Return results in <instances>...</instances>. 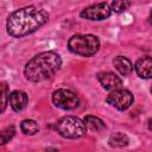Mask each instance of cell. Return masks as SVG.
Instances as JSON below:
<instances>
[{"mask_svg":"<svg viewBox=\"0 0 152 152\" xmlns=\"http://www.w3.org/2000/svg\"><path fill=\"white\" fill-rule=\"evenodd\" d=\"M49 20V13L44 8L30 5L10 14L6 21L7 33L14 38H21L33 33Z\"/></svg>","mask_w":152,"mask_h":152,"instance_id":"1","label":"cell"},{"mask_svg":"<svg viewBox=\"0 0 152 152\" xmlns=\"http://www.w3.org/2000/svg\"><path fill=\"white\" fill-rule=\"evenodd\" d=\"M15 134V129L13 126L7 127L5 131H0V145H5L7 144Z\"/></svg>","mask_w":152,"mask_h":152,"instance_id":"17","label":"cell"},{"mask_svg":"<svg viewBox=\"0 0 152 152\" xmlns=\"http://www.w3.org/2000/svg\"><path fill=\"white\" fill-rule=\"evenodd\" d=\"M62 66V58L55 51H44L32 57L24 68V75L30 82H42L52 77Z\"/></svg>","mask_w":152,"mask_h":152,"instance_id":"2","label":"cell"},{"mask_svg":"<svg viewBox=\"0 0 152 152\" xmlns=\"http://www.w3.org/2000/svg\"><path fill=\"white\" fill-rule=\"evenodd\" d=\"M134 69L138 74L139 77L141 78H150L152 76V59L150 56H144L140 57L135 64Z\"/></svg>","mask_w":152,"mask_h":152,"instance_id":"10","label":"cell"},{"mask_svg":"<svg viewBox=\"0 0 152 152\" xmlns=\"http://www.w3.org/2000/svg\"><path fill=\"white\" fill-rule=\"evenodd\" d=\"M55 128L59 135L66 139H77L86 133V126L83 121L76 116L66 115L61 118L56 124Z\"/></svg>","mask_w":152,"mask_h":152,"instance_id":"4","label":"cell"},{"mask_svg":"<svg viewBox=\"0 0 152 152\" xmlns=\"http://www.w3.org/2000/svg\"><path fill=\"white\" fill-rule=\"evenodd\" d=\"M52 102L61 109L70 110L80 104V99L74 91L69 89H57L52 93Z\"/></svg>","mask_w":152,"mask_h":152,"instance_id":"5","label":"cell"},{"mask_svg":"<svg viewBox=\"0 0 152 152\" xmlns=\"http://www.w3.org/2000/svg\"><path fill=\"white\" fill-rule=\"evenodd\" d=\"M83 124H84L86 128H88L93 132H100L106 127L104 122L100 118L94 116V115H87L83 119Z\"/></svg>","mask_w":152,"mask_h":152,"instance_id":"12","label":"cell"},{"mask_svg":"<svg viewBox=\"0 0 152 152\" xmlns=\"http://www.w3.org/2000/svg\"><path fill=\"white\" fill-rule=\"evenodd\" d=\"M69 50L80 56L90 57L100 49V40L94 34H75L68 40Z\"/></svg>","mask_w":152,"mask_h":152,"instance_id":"3","label":"cell"},{"mask_svg":"<svg viewBox=\"0 0 152 152\" xmlns=\"http://www.w3.org/2000/svg\"><path fill=\"white\" fill-rule=\"evenodd\" d=\"M28 101V96L23 90H13L8 96V102L14 112H21Z\"/></svg>","mask_w":152,"mask_h":152,"instance_id":"9","label":"cell"},{"mask_svg":"<svg viewBox=\"0 0 152 152\" xmlns=\"http://www.w3.org/2000/svg\"><path fill=\"white\" fill-rule=\"evenodd\" d=\"M20 129L26 135H34L36 133H38L39 127H38V124L34 120H32V119H25L20 124Z\"/></svg>","mask_w":152,"mask_h":152,"instance_id":"14","label":"cell"},{"mask_svg":"<svg viewBox=\"0 0 152 152\" xmlns=\"http://www.w3.org/2000/svg\"><path fill=\"white\" fill-rule=\"evenodd\" d=\"M129 142V139L126 134H124L122 132H116L114 134H112L108 139V144L110 147H115V148H122L126 147Z\"/></svg>","mask_w":152,"mask_h":152,"instance_id":"13","label":"cell"},{"mask_svg":"<svg viewBox=\"0 0 152 152\" xmlns=\"http://www.w3.org/2000/svg\"><path fill=\"white\" fill-rule=\"evenodd\" d=\"M97 80L100 84L109 91L120 89L122 87V80L114 72L112 71H102L97 74Z\"/></svg>","mask_w":152,"mask_h":152,"instance_id":"8","label":"cell"},{"mask_svg":"<svg viewBox=\"0 0 152 152\" xmlns=\"http://www.w3.org/2000/svg\"><path fill=\"white\" fill-rule=\"evenodd\" d=\"M106 101H107L108 104L113 106L114 108H116L119 110H126L133 103L134 97H133V95L129 90L120 88V89L110 91L107 95Z\"/></svg>","mask_w":152,"mask_h":152,"instance_id":"6","label":"cell"},{"mask_svg":"<svg viewBox=\"0 0 152 152\" xmlns=\"http://www.w3.org/2000/svg\"><path fill=\"white\" fill-rule=\"evenodd\" d=\"M132 5V2L129 1H126V0H115L110 4V11L115 12V13H121V12H125L129 6Z\"/></svg>","mask_w":152,"mask_h":152,"instance_id":"16","label":"cell"},{"mask_svg":"<svg viewBox=\"0 0 152 152\" xmlns=\"http://www.w3.org/2000/svg\"><path fill=\"white\" fill-rule=\"evenodd\" d=\"M8 86L6 82L0 81V114L5 112L8 103Z\"/></svg>","mask_w":152,"mask_h":152,"instance_id":"15","label":"cell"},{"mask_svg":"<svg viewBox=\"0 0 152 152\" xmlns=\"http://www.w3.org/2000/svg\"><path fill=\"white\" fill-rule=\"evenodd\" d=\"M112 11L107 2H99L83 8L80 17L87 20H104L110 15Z\"/></svg>","mask_w":152,"mask_h":152,"instance_id":"7","label":"cell"},{"mask_svg":"<svg viewBox=\"0 0 152 152\" xmlns=\"http://www.w3.org/2000/svg\"><path fill=\"white\" fill-rule=\"evenodd\" d=\"M113 65L115 66V69L118 70V72L126 77V76H129L132 70H133V65H132V62L125 57V56H116L114 59H113Z\"/></svg>","mask_w":152,"mask_h":152,"instance_id":"11","label":"cell"}]
</instances>
